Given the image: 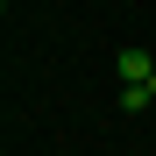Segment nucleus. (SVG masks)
Masks as SVG:
<instances>
[{
  "mask_svg": "<svg viewBox=\"0 0 156 156\" xmlns=\"http://www.w3.org/2000/svg\"><path fill=\"white\" fill-rule=\"evenodd\" d=\"M149 107H156L149 85H121V114H149Z\"/></svg>",
  "mask_w": 156,
  "mask_h": 156,
  "instance_id": "nucleus-2",
  "label": "nucleus"
},
{
  "mask_svg": "<svg viewBox=\"0 0 156 156\" xmlns=\"http://www.w3.org/2000/svg\"><path fill=\"white\" fill-rule=\"evenodd\" d=\"M149 92H156V78H149Z\"/></svg>",
  "mask_w": 156,
  "mask_h": 156,
  "instance_id": "nucleus-3",
  "label": "nucleus"
},
{
  "mask_svg": "<svg viewBox=\"0 0 156 156\" xmlns=\"http://www.w3.org/2000/svg\"><path fill=\"white\" fill-rule=\"evenodd\" d=\"M114 71H121V85H149V78H156V57H149V50H121Z\"/></svg>",
  "mask_w": 156,
  "mask_h": 156,
  "instance_id": "nucleus-1",
  "label": "nucleus"
}]
</instances>
